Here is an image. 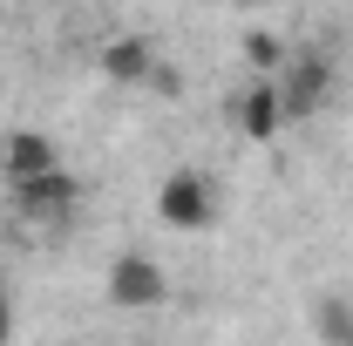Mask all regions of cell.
I'll return each mask as SVG.
<instances>
[{
    "instance_id": "cell-7",
    "label": "cell",
    "mask_w": 353,
    "mask_h": 346,
    "mask_svg": "<svg viewBox=\"0 0 353 346\" xmlns=\"http://www.w3.org/2000/svg\"><path fill=\"white\" fill-rule=\"evenodd\" d=\"M238 130L252 136V143H272V136L285 130V116H279V88H272V82H259L245 102H238Z\"/></svg>"
},
{
    "instance_id": "cell-4",
    "label": "cell",
    "mask_w": 353,
    "mask_h": 346,
    "mask_svg": "<svg viewBox=\"0 0 353 346\" xmlns=\"http://www.w3.org/2000/svg\"><path fill=\"white\" fill-rule=\"evenodd\" d=\"M0 170H7V190H14V183H41V176H54L61 156H54V143H48L41 130H14L7 143H0Z\"/></svg>"
},
{
    "instance_id": "cell-2",
    "label": "cell",
    "mask_w": 353,
    "mask_h": 346,
    "mask_svg": "<svg viewBox=\"0 0 353 346\" xmlns=\"http://www.w3.org/2000/svg\"><path fill=\"white\" fill-rule=\"evenodd\" d=\"M75 204H82V183H75L68 170L41 176V183H14V211L28 217V224H41V231L68 224V217H75Z\"/></svg>"
},
{
    "instance_id": "cell-6",
    "label": "cell",
    "mask_w": 353,
    "mask_h": 346,
    "mask_svg": "<svg viewBox=\"0 0 353 346\" xmlns=\"http://www.w3.org/2000/svg\"><path fill=\"white\" fill-rule=\"evenodd\" d=\"M102 75H109V82H150V75H157V54H150V41H136V34L109 41V48H102Z\"/></svg>"
},
{
    "instance_id": "cell-8",
    "label": "cell",
    "mask_w": 353,
    "mask_h": 346,
    "mask_svg": "<svg viewBox=\"0 0 353 346\" xmlns=\"http://www.w3.org/2000/svg\"><path fill=\"white\" fill-rule=\"evenodd\" d=\"M319 340H326V346H353V305L347 299L319 305Z\"/></svg>"
},
{
    "instance_id": "cell-5",
    "label": "cell",
    "mask_w": 353,
    "mask_h": 346,
    "mask_svg": "<svg viewBox=\"0 0 353 346\" xmlns=\"http://www.w3.org/2000/svg\"><path fill=\"white\" fill-rule=\"evenodd\" d=\"M157 211H163L170 231H204V224H211V190H204V176L176 170L170 183H163V197H157Z\"/></svg>"
},
{
    "instance_id": "cell-1",
    "label": "cell",
    "mask_w": 353,
    "mask_h": 346,
    "mask_svg": "<svg viewBox=\"0 0 353 346\" xmlns=\"http://www.w3.org/2000/svg\"><path fill=\"white\" fill-rule=\"evenodd\" d=\"M272 88H279V116L306 123L312 109L326 102V88H333V61L326 54H285V68L272 75Z\"/></svg>"
},
{
    "instance_id": "cell-9",
    "label": "cell",
    "mask_w": 353,
    "mask_h": 346,
    "mask_svg": "<svg viewBox=\"0 0 353 346\" xmlns=\"http://www.w3.org/2000/svg\"><path fill=\"white\" fill-rule=\"evenodd\" d=\"M7 333H14V312H7V299H0V346H7Z\"/></svg>"
},
{
    "instance_id": "cell-3",
    "label": "cell",
    "mask_w": 353,
    "mask_h": 346,
    "mask_svg": "<svg viewBox=\"0 0 353 346\" xmlns=\"http://www.w3.org/2000/svg\"><path fill=\"white\" fill-rule=\"evenodd\" d=\"M170 299V278L157 258H116L109 265V305L123 312H143V305H163Z\"/></svg>"
}]
</instances>
